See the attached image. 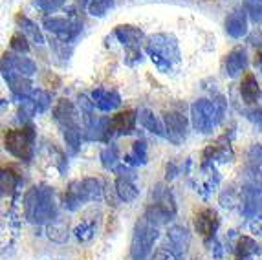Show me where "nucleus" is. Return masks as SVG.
<instances>
[{
    "instance_id": "obj_16",
    "label": "nucleus",
    "mask_w": 262,
    "mask_h": 260,
    "mask_svg": "<svg viewBox=\"0 0 262 260\" xmlns=\"http://www.w3.org/2000/svg\"><path fill=\"white\" fill-rule=\"evenodd\" d=\"M114 187H116V194H118V198L121 200V202H125V204L134 202V200L138 198V194H140L136 183L132 182L130 174H123V172L119 174L116 183H114Z\"/></svg>"
},
{
    "instance_id": "obj_4",
    "label": "nucleus",
    "mask_w": 262,
    "mask_h": 260,
    "mask_svg": "<svg viewBox=\"0 0 262 260\" xmlns=\"http://www.w3.org/2000/svg\"><path fill=\"white\" fill-rule=\"evenodd\" d=\"M160 236V227L149 220L147 216H141L136 222L134 233L130 242V256L132 260H145L152 253L154 242Z\"/></svg>"
},
{
    "instance_id": "obj_1",
    "label": "nucleus",
    "mask_w": 262,
    "mask_h": 260,
    "mask_svg": "<svg viewBox=\"0 0 262 260\" xmlns=\"http://www.w3.org/2000/svg\"><path fill=\"white\" fill-rule=\"evenodd\" d=\"M24 214L33 224H50L57 218L55 192L52 187H31L24 196Z\"/></svg>"
},
{
    "instance_id": "obj_25",
    "label": "nucleus",
    "mask_w": 262,
    "mask_h": 260,
    "mask_svg": "<svg viewBox=\"0 0 262 260\" xmlns=\"http://www.w3.org/2000/svg\"><path fill=\"white\" fill-rule=\"evenodd\" d=\"M125 161L132 165L145 163L147 161V145H145V141H136L134 147H132V152L125 158Z\"/></svg>"
},
{
    "instance_id": "obj_7",
    "label": "nucleus",
    "mask_w": 262,
    "mask_h": 260,
    "mask_svg": "<svg viewBox=\"0 0 262 260\" xmlns=\"http://www.w3.org/2000/svg\"><path fill=\"white\" fill-rule=\"evenodd\" d=\"M189 242H191V234H189L187 227L172 226V227H169V231H167V239L163 244L178 256V260H182L185 256V253H187Z\"/></svg>"
},
{
    "instance_id": "obj_8",
    "label": "nucleus",
    "mask_w": 262,
    "mask_h": 260,
    "mask_svg": "<svg viewBox=\"0 0 262 260\" xmlns=\"http://www.w3.org/2000/svg\"><path fill=\"white\" fill-rule=\"evenodd\" d=\"M37 72V66L28 57L13 55V53H4L2 59V74H18L24 77H31Z\"/></svg>"
},
{
    "instance_id": "obj_21",
    "label": "nucleus",
    "mask_w": 262,
    "mask_h": 260,
    "mask_svg": "<svg viewBox=\"0 0 262 260\" xmlns=\"http://www.w3.org/2000/svg\"><path fill=\"white\" fill-rule=\"evenodd\" d=\"M241 94H242V99L246 103H255L260 96V86H258L257 82V77H255L251 72L242 77V82H241Z\"/></svg>"
},
{
    "instance_id": "obj_31",
    "label": "nucleus",
    "mask_w": 262,
    "mask_h": 260,
    "mask_svg": "<svg viewBox=\"0 0 262 260\" xmlns=\"http://www.w3.org/2000/svg\"><path fill=\"white\" fill-rule=\"evenodd\" d=\"M33 4H35V8L42 9L46 13H53V11H57V9L64 4V0H35Z\"/></svg>"
},
{
    "instance_id": "obj_3",
    "label": "nucleus",
    "mask_w": 262,
    "mask_h": 260,
    "mask_svg": "<svg viewBox=\"0 0 262 260\" xmlns=\"http://www.w3.org/2000/svg\"><path fill=\"white\" fill-rule=\"evenodd\" d=\"M147 52H149L152 62L162 72L169 70L172 62L180 61L178 42H176V39L172 35H167V33L152 35L149 39V42H147Z\"/></svg>"
},
{
    "instance_id": "obj_15",
    "label": "nucleus",
    "mask_w": 262,
    "mask_h": 260,
    "mask_svg": "<svg viewBox=\"0 0 262 260\" xmlns=\"http://www.w3.org/2000/svg\"><path fill=\"white\" fill-rule=\"evenodd\" d=\"M92 101L97 109L103 110V112H110V110H116L121 104V97H119L118 92L108 90V88H97L92 92Z\"/></svg>"
},
{
    "instance_id": "obj_26",
    "label": "nucleus",
    "mask_w": 262,
    "mask_h": 260,
    "mask_svg": "<svg viewBox=\"0 0 262 260\" xmlns=\"http://www.w3.org/2000/svg\"><path fill=\"white\" fill-rule=\"evenodd\" d=\"M112 6H114L112 0H88L86 2L88 13L94 15V17H105L106 11L112 9Z\"/></svg>"
},
{
    "instance_id": "obj_14",
    "label": "nucleus",
    "mask_w": 262,
    "mask_h": 260,
    "mask_svg": "<svg viewBox=\"0 0 262 260\" xmlns=\"http://www.w3.org/2000/svg\"><path fill=\"white\" fill-rule=\"evenodd\" d=\"M246 68H248V53L242 46H236L226 55V74L229 77H236Z\"/></svg>"
},
{
    "instance_id": "obj_27",
    "label": "nucleus",
    "mask_w": 262,
    "mask_h": 260,
    "mask_svg": "<svg viewBox=\"0 0 262 260\" xmlns=\"http://www.w3.org/2000/svg\"><path fill=\"white\" fill-rule=\"evenodd\" d=\"M101 160H103V165H105V169H116V165L119 161V156H118V148L110 145L106 147L105 150L101 152Z\"/></svg>"
},
{
    "instance_id": "obj_18",
    "label": "nucleus",
    "mask_w": 262,
    "mask_h": 260,
    "mask_svg": "<svg viewBox=\"0 0 262 260\" xmlns=\"http://www.w3.org/2000/svg\"><path fill=\"white\" fill-rule=\"evenodd\" d=\"M79 191H81V196H83V202L88 204V202H96L103 196V185H101V180L97 178H84V180H77Z\"/></svg>"
},
{
    "instance_id": "obj_17",
    "label": "nucleus",
    "mask_w": 262,
    "mask_h": 260,
    "mask_svg": "<svg viewBox=\"0 0 262 260\" xmlns=\"http://www.w3.org/2000/svg\"><path fill=\"white\" fill-rule=\"evenodd\" d=\"M114 33L119 39V42L128 50H138L143 40V31L134 26H118Z\"/></svg>"
},
{
    "instance_id": "obj_5",
    "label": "nucleus",
    "mask_w": 262,
    "mask_h": 260,
    "mask_svg": "<svg viewBox=\"0 0 262 260\" xmlns=\"http://www.w3.org/2000/svg\"><path fill=\"white\" fill-rule=\"evenodd\" d=\"M35 132L31 126H22L17 130H8L4 134V147L11 156L22 161H30L33 156Z\"/></svg>"
},
{
    "instance_id": "obj_33",
    "label": "nucleus",
    "mask_w": 262,
    "mask_h": 260,
    "mask_svg": "<svg viewBox=\"0 0 262 260\" xmlns=\"http://www.w3.org/2000/svg\"><path fill=\"white\" fill-rule=\"evenodd\" d=\"M13 187H15V182H13V178H11V174H9L8 170H4V174H2V194L11 192Z\"/></svg>"
},
{
    "instance_id": "obj_11",
    "label": "nucleus",
    "mask_w": 262,
    "mask_h": 260,
    "mask_svg": "<svg viewBox=\"0 0 262 260\" xmlns=\"http://www.w3.org/2000/svg\"><path fill=\"white\" fill-rule=\"evenodd\" d=\"M44 26H46V30L55 33L62 40H70L79 31V24H75V22H72L70 18L66 17H48L44 20Z\"/></svg>"
},
{
    "instance_id": "obj_23",
    "label": "nucleus",
    "mask_w": 262,
    "mask_h": 260,
    "mask_svg": "<svg viewBox=\"0 0 262 260\" xmlns=\"http://www.w3.org/2000/svg\"><path fill=\"white\" fill-rule=\"evenodd\" d=\"M46 234H48V239L52 242H57V244H62L68 240V226H66L64 222L61 220H52L46 226Z\"/></svg>"
},
{
    "instance_id": "obj_22",
    "label": "nucleus",
    "mask_w": 262,
    "mask_h": 260,
    "mask_svg": "<svg viewBox=\"0 0 262 260\" xmlns=\"http://www.w3.org/2000/svg\"><path fill=\"white\" fill-rule=\"evenodd\" d=\"M17 24L20 26V31L26 37H30L33 42L37 44H44V37H42V31H40V28L37 26L35 22L30 20L28 17H22V15H18L17 17Z\"/></svg>"
},
{
    "instance_id": "obj_20",
    "label": "nucleus",
    "mask_w": 262,
    "mask_h": 260,
    "mask_svg": "<svg viewBox=\"0 0 262 260\" xmlns=\"http://www.w3.org/2000/svg\"><path fill=\"white\" fill-rule=\"evenodd\" d=\"M4 79L8 81L9 90L13 92L15 96L28 97L30 94H33L30 77H24V75H18V74H4Z\"/></svg>"
},
{
    "instance_id": "obj_13",
    "label": "nucleus",
    "mask_w": 262,
    "mask_h": 260,
    "mask_svg": "<svg viewBox=\"0 0 262 260\" xmlns=\"http://www.w3.org/2000/svg\"><path fill=\"white\" fill-rule=\"evenodd\" d=\"M219 227V216L213 209H202L194 216V229L204 236V239H209L213 236V233Z\"/></svg>"
},
{
    "instance_id": "obj_30",
    "label": "nucleus",
    "mask_w": 262,
    "mask_h": 260,
    "mask_svg": "<svg viewBox=\"0 0 262 260\" xmlns=\"http://www.w3.org/2000/svg\"><path fill=\"white\" fill-rule=\"evenodd\" d=\"M31 101L35 103L37 112H44L50 106V94L44 90H35L31 94Z\"/></svg>"
},
{
    "instance_id": "obj_19",
    "label": "nucleus",
    "mask_w": 262,
    "mask_h": 260,
    "mask_svg": "<svg viewBox=\"0 0 262 260\" xmlns=\"http://www.w3.org/2000/svg\"><path fill=\"white\" fill-rule=\"evenodd\" d=\"M138 119H140L141 126H143L145 130H149V132H152V134L160 136V138H167L165 126L162 125V121L158 119L156 114H154L152 110L141 109L140 112H138Z\"/></svg>"
},
{
    "instance_id": "obj_32",
    "label": "nucleus",
    "mask_w": 262,
    "mask_h": 260,
    "mask_svg": "<svg viewBox=\"0 0 262 260\" xmlns=\"http://www.w3.org/2000/svg\"><path fill=\"white\" fill-rule=\"evenodd\" d=\"M150 260H178V256H176L174 253L170 251L169 247L163 244L162 247H158V251L150 256Z\"/></svg>"
},
{
    "instance_id": "obj_6",
    "label": "nucleus",
    "mask_w": 262,
    "mask_h": 260,
    "mask_svg": "<svg viewBox=\"0 0 262 260\" xmlns=\"http://www.w3.org/2000/svg\"><path fill=\"white\" fill-rule=\"evenodd\" d=\"M163 121H165L167 139H170L172 143L180 145L187 138V117L184 114L176 112V110H169L163 116Z\"/></svg>"
},
{
    "instance_id": "obj_12",
    "label": "nucleus",
    "mask_w": 262,
    "mask_h": 260,
    "mask_svg": "<svg viewBox=\"0 0 262 260\" xmlns=\"http://www.w3.org/2000/svg\"><path fill=\"white\" fill-rule=\"evenodd\" d=\"M226 31L233 39H242L248 33V15L244 9H235L226 17Z\"/></svg>"
},
{
    "instance_id": "obj_28",
    "label": "nucleus",
    "mask_w": 262,
    "mask_h": 260,
    "mask_svg": "<svg viewBox=\"0 0 262 260\" xmlns=\"http://www.w3.org/2000/svg\"><path fill=\"white\" fill-rule=\"evenodd\" d=\"M9 46H11V50L17 52L18 55L30 52V44H28V39L24 33H15L13 37H11V44H9Z\"/></svg>"
},
{
    "instance_id": "obj_10",
    "label": "nucleus",
    "mask_w": 262,
    "mask_h": 260,
    "mask_svg": "<svg viewBox=\"0 0 262 260\" xmlns=\"http://www.w3.org/2000/svg\"><path fill=\"white\" fill-rule=\"evenodd\" d=\"M53 117L61 128H79V112L68 99H59L53 109Z\"/></svg>"
},
{
    "instance_id": "obj_2",
    "label": "nucleus",
    "mask_w": 262,
    "mask_h": 260,
    "mask_svg": "<svg viewBox=\"0 0 262 260\" xmlns=\"http://www.w3.org/2000/svg\"><path fill=\"white\" fill-rule=\"evenodd\" d=\"M224 116V103L198 99L191 104V125L200 134H209Z\"/></svg>"
},
{
    "instance_id": "obj_29",
    "label": "nucleus",
    "mask_w": 262,
    "mask_h": 260,
    "mask_svg": "<svg viewBox=\"0 0 262 260\" xmlns=\"http://www.w3.org/2000/svg\"><path fill=\"white\" fill-rule=\"evenodd\" d=\"M74 233L81 242H86V240H90L94 236V224L92 222H88V220L81 222V224L75 227Z\"/></svg>"
},
{
    "instance_id": "obj_9",
    "label": "nucleus",
    "mask_w": 262,
    "mask_h": 260,
    "mask_svg": "<svg viewBox=\"0 0 262 260\" xmlns=\"http://www.w3.org/2000/svg\"><path fill=\"white\" fill-rule=\"evenodd\" d=\"M136 121H138V112L136 110H123L118 112L116 116L110 117V136L118 134V136H128L134 132Z\"/></svg>"
},
{
    "instance_id": "obj_24",
    "label": "nucleus",
    "mask_w": 262,
    "mask_h": 260,
    "mask_svg": "<svg viewBox=\"0 0 262 260\" xmlns=\"http://www.w3.org/2000/svg\"><path fill=\"white\" fill-rule=\"evenodd\" d=\"M257 242L251 240L249 236H242L238 240V246H236V260H251L253 255L258 251Z\"/></svg>"
}]
</instances>
